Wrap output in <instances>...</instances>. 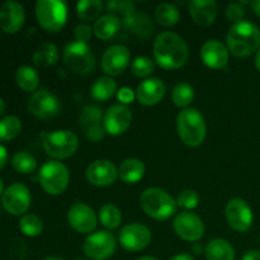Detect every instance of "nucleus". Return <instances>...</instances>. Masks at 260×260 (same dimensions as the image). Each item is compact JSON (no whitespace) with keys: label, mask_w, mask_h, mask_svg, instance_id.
I'll list each match as a JSON object with an SVG mask.
<instances>
[{"label":"nucleus","mask_w":260,"mask_h":260,"mask_svg":"<svg viewBox=\"0 0 260 260\" xmlns=\"http://www.w3.org/2000/svg\"><path fill=\"white\" fill-rule=\"evenodd\" d=\"M189 48L179 35L161 32L154 41L155 62L165 70H177L187 63Z\"/></svg>","instance_id":"f257e3e1"},{"label":"nucleus","mask_w":260,"mask_h":260,"mask_svg":"<svg viewBox=\"0 0 260 260\" xmlns=\"http://www.w3.org/2000/svg\"><path fill=\"white\" fill-rule=\"evenodd\" d=\"M155 20L162 27H173L180 19V12L174 4L161 3L155 9Z\"/></svg>","instance_id":"c756f323"},{"label":"nucleus","mask_w":260,"mask_h":260,"mask_svg":"<svg viewBox=\"0 0 260 260\" xmlns=\"http://www.w3.org/2000/svg\"><path fill=\"white\" fill-rule=\"evenodd\" d=\"M119 244L128 251H141L151 243V231L142 223H128L118 234Z\"/></svg>","instance_id":"ddd939ff"},{"label":"nucleus","mask_w":260,"mask_h":260,"mask_svg":"<svg viewBox=\"0 0 260 260\" xmlns=\"http://www.w3.org/2000/svg\"><path fill=\"white\" fill-rule=\"evenodd\" d=\"M117 98L121 102V104L127 106V104H131L136 99V91H134L128 86H123V88L118 89V91H117Z\"/></svg>","instance_id":"37998d69"},{"label":"nucleus","mask_w":260,"mask_h":260,"mask_svg":"<svg viewBox=\"0 0 260 260\" xmlns=\"http://www.w3.org/2000/svg\"><path fill=\"white\" fill-rule=\"evenodd\" d=\"M121 19L116 14H104L95 20L93 27V32L96 38L102 41H108L113 38L118 33L121 28Z\"/></svg>","instance_id":"b1692460"},{"label":"nucleus","mask_w":260,"mask_h":260,"mask_svg":"<svg viewBox=\"0 0 260 260\" xmlns=\"http://www.w3.org/2000/svg\"><path fill=\"white\" fill-rule=\"evenodd\" d=\"M98 221L95 211L86 203H74L68 211L69 225L79 234H93L98 226Z\"/></svg>","instance_id":"4468645a"},{"label":"nucleus","mask_w":260,"mask_h":260,"mask_svg":"<svg viewBox=\"0 0 260 260\" xmlns=\"http://www.w3.org/2000/svg\"><path fill=\"white\" fill-rule=\"evenodd\" d=\"M205 256L207 260H235V249L228 240L213 239L206 245Z\"/></svg>","instance_id":"a878e982"},{"label":"nucleus","mask_w":260,"mask_h":260,"mask_svg":"<svg viewBox=\"0 0 260 260\" xmlns=\"http://www.w3.org/2000/svg\"><path fill=\"white\" fill-rule=\"evenodd\" d=\"M30 192L22 183H13L5 188L2 196V205L10 215L20 216L27 212L30 206Z\"/></svg>","instance_id":"f8f14e48"},{"label":"nucleus","mask_w":260,"mask_h":260,"mask_svg":"<svg viewBox=\"0 0 260 260\" xmlns=\"http://www.w3.org/2000/svg\"><path fill=\"white\" fill-rule=\"evenodd\" d=\"M200 203V194L196 190L192 189H185L178 194L177 198V205L180 208H184L185 211L194 210Z\"/></svg>","instance_id":"58836bf2"},{"label":"nucleus","mask_w":260,"mask_h":260,"mask_svg":"<svg viewBox=\"0 0 260 260\" xmlns=\"http://www.w3.org/2000/svg\"><path fill=\"white\" fill-rule=\"evenodd\" d=\"M201 58L207 68L221 70L229 63L230 51L218 40H208L201 47Z\"/></svg>","instance_id":"6ab92c4d"},{"label":"nucleus","mask_w":260,"mask_h":260,"mask_svg":"<svg viewBox=\"0 0 260 260\" xmlns=\"http://www.w3.org/2000/svg\"><path fill=\"white\" fill-rule=\"evenodd\" d=\"M225 216L229 226L236 233H246L253 225V211L241 198H233L229 201L225 208Z\"/></svg>","instance_id":"9b49d317"},{"label":"nucleus","mask_w":260,"mask_h":260,"mask_svg":"<svg viewBox=\"0 0 260 260\" xmlns=\"http://www.w3.org/2000/svg\"><path fill=\"white\" fill-rule=\"evenodd\" d=\"M123 17L132 14L135 12V4L132 2H117V10Z\"/></svg>","instance_id":"c03bdc74"},{"label":"nucleus","mask_w":260,"mask_h":260,"mask_svg":"<svg viewBox=\"0 0 260 260\" xmlns=\"http://www.w3.org/2000/svg\"><path fill=\"white\" fill-rule=\"evenodd\" d=\"M140 206L149 217L167 221L177 212V201L161 188H147L140 196Z\"/></svg>","instance_id":"7ed1b4c3"},{"label":"nucleus","mask_w":260,"mask_h":260,"mask_svg":"<svg viewBox=\"0 0 260 260\" xmlns=\"http://www.w3.org/2000/svg\"><path fill=\"white\" fill-rule=\"evenodd\" d=\"M230 53L236 57H248L260 48V29L256 24L243 20L230 27L226 37Z\"/></svg>","instance_id":"f03ea898"},{"label":"nucleus","mask_w":260,"mask_h":260,"mask_svg":"<svg viewBox=\"0 0 260 260\" xmlns=\"http://www.w3.org/2000/svg\"><path fill=\"white\" fill-rule=\"evenodd\" d=\"M7 160H8V151H7V147L4 145L0 144V169L7 164Z\"/></svg>","instance_id":"49530a36"},{"label":"nucleus","mask_w":260,"mask_h":260,"mask_svg":"<svg viewBox=\"0 0 260 260\" xmlns=\"http://www.w3.org/2000/svg\"><path fill=\"white\" fill-rule=\"evenodd\" d=\"M103 118L104 116L101 108L95 106H86L80 113V126L83 127V129L99 126V124H103Z\"/></svg>","instance_id":"e433bc0d"},{"label":"nucleus","mask_w":260,"mask_h":260,"mask_svg":"<svg viewBox=\"0 0 260 260\" xmlns=\"http://www.w3.org/2000/svg\"><path fill=\"white\" fill-rule=\"evenodd\" d=\"M255 66H256V69H258V71L260 73V48H259L258 52H256V55H255Z\"/></svg>","instance_id":"8fccbe9b"},{"label":"nucleus","mask_w":260,"mask_h":260,"mask_svg":"<svg viewBox=\"0 0 260 260\" xmlns=\"http://www.w3.org/2000/svg\"><path fill=\"white\" fill-rule=\"evenodd\" d=\"M155 70V62L147 56H139L131 63V73L137 78H146Z\"/></svg>","instance_id":"4c0bfd02"},{"label":"nucleus","mask_w":260,"mask_h":260,"mask_svg":"<svg viewBox=\"0 0 260 260\" xmlns=\"http://www.w3.org/2000/svg\"><path fill=\"white\" fill-rule=\"evenodd\" d=\"M132 123V112L124 104H114L104 113L103 126L111 136L123 135Z\"/></svg>","instance_id":"f3484780"},{"label":"nucleus","mask_w":260,"mask_h":260,"mask_svg":"<svg viewBox=\"0 0 260 260\" xmlns=\"http://www.w3.org/2000/svg\"><path fill=\"white\" fill-rule=\"evenodd\" d=\"M173 228L175 234L188 243H197L205 235V223L202 218L190 211L178 213L173 220Z\"/></svg>","instance_id":"9d476101"},{"label":"nucleus","mask_w":260,"mask_h":260,"mask_svg":"<svg viewBox=\"0 0 260 260\" xmlns=\"http://www.w3.org/2000/svg\"><path fill=\"white\" fill-rule=\"evenodd\" d=\"M194 99V89L188 83H179L172 91V101L179 108H188Z\"/></svg>","instance_id":"72a5a7b5"},{"label":"nucleus","mask_w":260,"mask_h":260,"mask_svg":"<svg viewBox=\"0 0 260 260\" xmlns=\"http://www.w3.org/2000/svg\"><path fill=\"white\" fill-rule=\"evenodd\" d=\"M19 229L25 236L29 238H36L41 235L43 231V222L38 216L28 213V215L22 216L19 221Z\"/></svg>","instance_id":"c9c22d12"},{"label":"nucleus","mask_w":260,"mask_h":260,"mask_svg":"<svg viewBox=\"0 0 260 260\" xmlns=\"http://www.w3.org/2000/svg\"><path fill=\"white\" fill-rule=\"evenodd\" d=\"M122 23L129 33L142 38L150 37L155 30L151 19L144 13L134 12L127 17H123Z\"/></svg>","instance_id":"5701e85b"},{"label":"nucleus","mask_w":260,"mask_h":260,"mask_svg":"<svg viewBox=\"0 0 260 260\" xmlns=\"http://www.w3.org/2000/svg\"><path fill=\"white\" fill-rule=\"evenodd\" d=\"M117 249V239L108 230L95 231L86 236L83 244L84 254L91 260H107Z\"/></svg>","instance_id":"1a4fd4ad"},{"label":"nucleus","mask_w":260,"mask_h":260,"mask_svg":"<svg viewBox=\"0 0 260 260\" xmlns=\"http://www.w3.org/2000/svg\"><path fill=\"white\" fill-rule=\"evenodd\" d=\"M98 218L107 230H116L122 222L121 210L112 203H107L99 208Z\"/></svg>","instance_id":"2f4dec72"},{"label":"nucleus","mask_w":260,"mask_h":260,"mask_svg":"<svg viewBox=\"0 0 260 260\" xmlns=\"http://www.w3.org/2000/svg\"><path fill=\"white\" fill-rule=\"evenodd\" d=\"M22 122L15 116H5L0 119V141H10L20 134Z\"/></svg>","instance_id":"f704fd0d"},{"label":"nucleus","mask_w":260,"mask_h":260,"mask_svg":"<svg viewBox=\"0 0 260 260\" xmlns=\"http://www.w3.org/2000/svg\"><path fill=\"white\" fill-rule=\"evenodd\" d=\"M74 36H75V41L81 43H86L90 41L91 36H93V28L88 24H79L75 27L74 30Z\"/></svg>","instance_id":"a19ab883"},{"label":"nucleus","mask_w":260,"mask_h":260,"mask_svg":"<svg viewBox=\"0 0 260 260\" xmlns=\"http://www.w3.org/2000/svg\"><path fill=\"white\" fill-rule=\"evenodd\" d=\"M60 109V99L46 89H40V90L35 91L28 102L29 113L41 119H48L57 116Z\"/></svg>","instance_id":"2eb2a0df"},{"label":"nucleus","mask_w":260,"mask_h":260,"mask_svg":"<svg viewBox=\"0 0 260 260\" xmlns=\"http://www.w3.org/2000/svg\"><path fill=\"white\" fill-rule=\"evenodd\" d=\"M135 260H157L156 258H152V256H141V258H137Z\"/></svg>","instance_id":"864d4df0"},{"label":"nucleus","mask_w":260,"mask_h":260,"mask_svg":"<svg viewBox=\"0 0 260 260\" xmlns=\"http://www.w3.org/2000/svg\"><path fill=\"white\" fill-rule=\"evenodd\" d=\"M4 182H3V179L0 178V196H3V193H4Z\"/></svg>","instance_id":"603ef678"},{"label":"nucleus","mask_w":260,"mask_h":260,"mask_svg":"<svg viewBox=\"0 0 260 260\" xmlns=\"http://www.w3.org/2000/svg\"><path fill=\"white\" fill-rule=\"evenodd\" d=\"M188 9L193 22L200 27H210L217 17V3L213 0H190Z\"/></svg>","instance_id":"4be33fe9"},{"label":"nucleus","mask_w":260,"mask_h":260,"mask_svg":"<svg viewBox=\"0 0 260 260\" xmlns=\"http://www.w3.org/2000/svg\"><path fill=\"white\" fill-rule=\"evenodd\" d=\"M63 62L66 68L75 74L88 75L95 69V57L88 43L78 41L69 42L63 48Z\"/></svg>","instance_id":"6e6552de"},{"label":"nucleus","mask_w":260,"mask_h":260,"mask_svg":"<svg viewBox=\"0 0 260 260\" xmlns=\"http://www.w3.org/2000/svg\"><path fill=\"white\" fill-rule=\"evenodd\" d=\"M38 180L42 189L47 194L58 196L68 189L70 183V172L63 162L48 160L40 168Z\"/></svg>","instance_id":"39448f33"},{"label":"nucleus","mask_w":260,"mask_h":260,"mask_svg":"<svg viewBox=\"0 0 260 260\" xmlns=\"http://www.w3.org/2000/svg\"><path fill=\"white\" fill-rule=\"evenodd\" d=\"M86 179L95 187H108L118 178V169L109 160H95L86 168Z\"/></svg>","instance_id":"a211bd4d"},{"label":"nucleus","mask_w":260,"mask_h":260,"mask_svg":"<svg viewBox=\"0 0 260 260\" xmlns=\"http://www.w3.org/2000/svg\"><path fill=\"white\" fill-rule=\"evenodd\" d=\"M43 150L53 160L69 159L79 149V139L73 131L57 129L45 135L42 141Z\"/></svg>","instance_id":"423d86ee"},{"label":"nucleus","mask_w":260,"mask_h":260,"mask_svg":"<svg viewBox=\"0 0 260 260\" xmlns=\"http://www.w3.org/2000/svg\"><path fill=\"white\" fill-rule=\"evenodd\" d=\"M58 51L56 45L51 42H42L32 56V61L37 68H48L57 62Z\"/></svg>","instance_id":"cd10ccee"},{"label":"nucleus","mask_w":260,"mask_h":260,"mask_svg":"<svg viewBox=\"0 0 260 260\" xmlns=\"http://www.w3.org/2000/svg\"><path fill=\"white\" fill-rule=\"evenodd\" d=\"M74 260H85V259H74Z\"/></svg>","instance_id":"6e6d98bb"},{"label":"nucleus","mask_w":260,"mask_h":260,"mask_svg":"<svg viewBox=\"0 0 260 260\" xmlns=\"http://www.w3.org/2000/svg\"><path fill=\"white\" fill-rule=\"evenodd\" d=\"M177 131L179 139L189 147H198L203 144L207 134V126L203 114L196 108H185L177 117Z\"/></svg>","instance_id":"20e7f679"},{"label":"nucleus","mask_w":260,"mask_h":260,"mask_svg":"<svg viewBox=\"0 0 260 260\" xmlns=\"http://www.w3.org/2000/svg\"><path fill=\"white\" fill-rule=\"evenodd\" d=\"M103 7L101 0H81L76 3V14L84 22H93L101 18Z\"/></svg>","instance_id":"7c9ffc66"},{"label":"nucleus","mask_w":260,"mask_h":260,"mask_svg":"<svg viewBox=\"0 0 260 260\" xmlns=\"http://www.w3.org/2000/svg\"><path fill=\"white\" fill-rule=\"evenodd\" d=\"M169 260H196V259L194 256L190 255V254L180 253V254H177V255H174L173 258H170Z\"/></svg>","instance_id":"de8ad7c7"},{"label":"nucleus","mask_w":260,"mask_h":260,"mask_svg":"<svg viewBox=\"0 0 260 260\" xmlns=\"http://www.w3.org/2000/svg\"><path fill=\"white\" fill-rule=\"evenodd\" d=\"M118 91L117 81L111 76H101L93 83L90 88L91 98L95 101L104 102L111 99Z\"/></svg>","instance_id":"bb28decb"},{"label":"nucleus","mask_w":260,"mask_h":260,"mask_svg":"<svg viewBox=\"0 0 260 260\" xmlns=\"http://www.w3.org/2000/svg\"><path fill=\"white\" fill-rule=\"evenodd\" d=\"M84 134H85V137L89 140V141L99 142L104 139L107 132L106 129H104L103 124H99V126H93L84 129Z\"/></svg>","instance_id":"79ce46f5"},{"label":"nucleus","mask_w":260,"mask_h":260,"mask_svg":"<svg viewBox=\"0 0 260 260\" xmlns=\"http://www.w3.org/2000/svg\"><path fill=\"white\" fill-rule=\"evenodd\" d=\"M145 172H146V168H145L142 160L136 159V157H129L119 165L118 177L123 183L135 184L144 178Z\"/></svg>","instance_id":"393cba45"},{"label":"nucleus","mask_w":260,"mask_h":260,"mask_svg":"<svg viewBox=\"0 0 260 260\" xmlns=\"http://www.w3.org/2000/svg\"><path fill=\"white\" fill-rule=\"evenodd\" d=\"M25 22V10L20 3L8 0L0 8V28L5 33H17Z\"/></svg>","instance_id":"aec40b11"},{"label":"nucleus","mask_w":260,"mask_h":260,"mask_svg":"<svg viewBox=\"0 0 260 260\" xmlns=\"http://www.w3.org/2000/svg\"><path fill=\"white\" fill-rule=\"evenodd\" d=\"M241 260H260V250H256V249H253V250L246 251L243 255Z\"/></svg>","instance_id":"a18cd8bd"},{"label":"nucleus","mask_w":260,"mask_h":260,"mask_svg":"<svg viewBox=\"0 0 260 260\" xmlns=\"http://www.w3.org/2000/svg\"><path fill=\"white\" fill-rule=\"evenodd\" d=\"M244 17H245V9L241 7V4L238 3H231L226 8V18L234 24L239 22H243Z\"/></svg>","instance_id":"ea45409f"},{"label":"nucleus","mask_w":260,"mask_h":260,"mask_svg":"<svg viewBox=\"0 0 260 260\" xmlns=\"http://www.w3.org/2000/svg\"><path fill=\"white\" fill-rule=\"evenodd\" d=\"M15 81L22 90L27 91V93H33L37 90L38 85H40V75L35 69L24 65L20 66L15 73Z\"/></svg>","instance_id":"c85d7f7f"},{"label":"nucleus","mask_w":260,"mask_h":260,"mask_svg":"<svg viewBox=\"0 0 260 260\" xmlns=\"http://www.w3.org/2000/svg\"><path fill=\"white\" fill-rule=\"evenodd\" d=\"M45 260H65V259H62V258H56V256H52V258H47V259H45Z\"/></svg>","instance_id":"5fc2aeb1"},{"label":"nucleus","mask_w":260,"mask_h":260,"mask_svg":"<svg viewBox=\"0 0 260 260\" xmlns=\"http://www.w3.org/2000/svg\"><path fill=\"white\" fill-rule=\"evenodd\" d=\"M251 8H253L254 13L260 18V0H255V2L251 3Z\"/></svg>","instance_id":"09e8293b"},{"label":"nucleus","mask_w":260,"mask_h":260,"mask_svg":"<svg viewBox=\"0 0 260 260\" xmlns=\"http://www.w3.org/2000/svg\"><path fill=\"white\" fill-rule=\"evenodd\" d=\"M12 167L19 174H32L37 169V160L30 152L18 151L13 156Z\"/></svg>","instance_id":"473e14b6"},{"label":"nucleus","mask_w":260,"mask_h":260,"mask_svg":"<svg viewBox=\"0 0 260 260\" xmlns=\"http://www.w3.org/2000/svg\"><path fill=\"white\" fill-rule=\"evenodd\" d=\"M167 86L159 78H147L139 84L136 89V99L145 107H154L164 98Z\"/></svg>","instance_id":"412c9836"},{"label":"nucleus","mask_w":260,"mask_h":260,"mask_svg":"<svg viewBox=\"0 0 260 260\" xmlns=\"http://www.w3.org/2000/svg\"><path fill=\"white\" fill-rule=\"evenodd\" d=\"M4 111H5V103H4V101H3V99L0 98V116H2V114L4 113Z\"/></svg>","instance_id":"3c124183"},{"label":"nucleus","mask_w":260,"mask_h":260,"mask_svg":"<svg viewBox=\"0 0 260 260\" xmlns=\"http://www.w3.org/2000/svg\"><path fill=\"white\" fill-rule=\"evenodd\" d=\"M131 65V53L123 45H114L104 51L101 60L102 70L108 76H118Z\"/></svg>","instance_id":"dca6fc26"},{"label":"nucleus","mask_w":260,"mask_h":260,"mask_svg":"<svg viewBox=\"0 0 260 260\" xmlns=\"http://www.w3.org/2000/svg\"><path fill=\"white\" fill-rule=\"evenodd\" d=\"M36 18L45 30L58 32L68 20V7L60 0H38L36 3Z\"/></svg>","instance_id":"0eeeda50"}]
</instances>
